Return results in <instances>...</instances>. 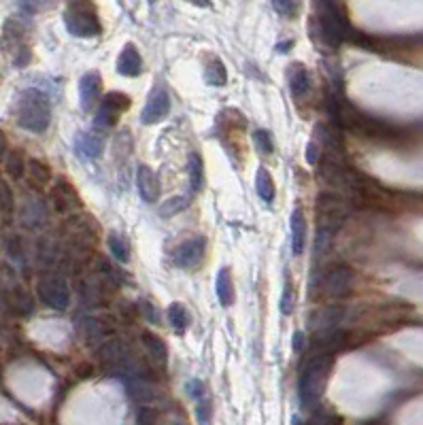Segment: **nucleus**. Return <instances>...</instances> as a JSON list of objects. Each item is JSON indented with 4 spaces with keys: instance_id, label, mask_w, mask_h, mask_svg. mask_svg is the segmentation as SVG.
Segmentation results:
<instances>
[{
    "instance_id": "obj_1",
    "label": "nucleus",
    "mask_w": 423,
    "mask_h": 425,
    "mask_svg": "<svg viewBox=\"0 0 423 425\" xmlns=\"http://www.w3.org/2000/svg\"><path fill=\"white\" fill-rule=\"evenodd\" d=\"M315 16L308 20V35L317 45L336 50L351 37V26L336 0H313Z\"/></svg>"
},
{
    "instance_id": "obj_2",
    "label": "nucleus",
    "mask_w": 423,
    "mask_h": 425,
    "mask_svg": "<svg viewBox=\"0 0 423 425\" xmlns=\"http://www.w3.org/2000/svg\"><path fill=\"white\" fill-rule=\"evenodd\" d=\"M18 124L35 134H41L47 130L50 122H52V107H50V98L37 90H24L18 98Z\"/></svg>"
},
{
    "instance_id": "obj_3",
    "label": "nucleus",
    "mask_w": 423,
    "mask_h": 425,
    "mask_svg": "<svg viewBox=\"0 0 423 425\" xmlns=\"http://www.w3.org/2000/svg\"><path fill=\"white\" fill-rule=\"evenodd\" d=\"M330 368H332V357L323 351L315 353L308 359V363L304 366V370L300 374V402H302V406H306V408L317 406V402L323 393Z\"/></svg>"
},
{
    "instance_id": "obj_4",
    "label": "nucleus",
    "mask_w": 423,
    "mask_h": 425,
    "mask_svg": "<svg viewBox=\"0 0 423 425\" xmlns=\"http://www.w3.org/2000/svg\"><path fill=\"white\" fill-rule=\"evenodd\" d=\"M64 24L71 35L81 37V39L98 37L103 30L92 0H71L66 7V13H64Z\"/></svg>"
},
{
    "instance_id": "obj_5",
    "label": "nucleus",
    "mask_w": 423,
    "mask_h": 425,
    "mask_svg": "<svg viewBox=\"0 0 423 425\" xmlns=\"http://www.w3.org/2000/svg\"><path fill=\"white\" fill-rule=\"evenodd\" d=\"M349 217V204L342 196L332 194V192H321L317 196V219H319V230L325 232H336Z\"/></svg>"
},
{
    "instance_id": "obj_6",
    "label": "nucleus",
    "mask_w": 423,
    "mask_h": 425,
    "mask_svg": "<svg viewBox=\"0 0 423 425\" xmlns=\"http://www.w3.org/2000/svg\"><path fill=\"white\" fill-rule=\"evenodd\" d=\"M37 291H39V300L43 304H47L50 308H56V310H64L71 302L69 283L58 274L43 276L37 285Z\"/></svg>"
},
{
    "instance_id": "obj_7",
    "label": "nucleus",
    "mask_w": 423,
    "mask_h": 425,
    "mask_svg": "<svg viewBox=\"0 0 423 425\" xmlns=\"http://www.w3.org/2000/svg\"><path fill=\"white\" fill-rule=\"evenodd\" d=\"M130 109V96L124 92H109L96 113V126L98 128H113L120 117L124 115V111Z\"/></svg>"
},
{
    "instance_id": "obj_8",
    "label": "nucleus",
    "mask_w": 423,
    "mask_h": 425,
    "mask_svg": "<svg viewBox=\"0 0 423 425\" xmlns=\"http://www.w3.org/2000/svg\"><path fill=\"white\" fill-rule=\"evenodd\" d=\"M319 179L336 190H353L355 185L353 173H349L344 164L334 160V156H328L319 162Z\"/></svg>"
},
{
    "instance_id": "obj_9",
    "label": "nucleus",
    "mask_w": 423,
    "mask_h": 425,
    "mask_svg": "<svg viewBox=\"0 0 423 425\" xmlns=\"http://www.w3.org/2000/svg\"><path fill=\"white\" fill-rule=\"evenodd\" d=\"M353 281H355V272L349 266H344V264L334 266L323 279V293L334 300L344 298L353 289Z\"/></svg>"
},
{
    "instance_id": "obj_10",
    "label": "nucleus",
    "mask_w": 423,
    "mask_h": 425,
    "mask_svg": "<svg viewBox=\"0 0 423 425\" xmlns=\"http://www.w3.org/2000/svg\"><path fill=\"white\" fill-rule=\"evenodd\" d=\"M204 253H207V238L202 236H194V238H187L183 240L177 251H175V262L181 266V268H196L200 266V262L204 260Z\"/></svg>"
},
{
    "instance_id": "obj_11",
    "label": "nucleus",
    "mask_w": 423,
    "mask_h": 425,
    "mask_svg": "<svg viewBox=\"0 0 423 425\" xmlns=\"http://www.w3.org/2000/svg\"><path fill=\"white\" fill-rule=\"evenodd\" d=\"M170 113V96L162 90V88H156L151 94H149V100L141 113V122L145 126H151V124H158L162 120H166V115Z\"/></svg>"
},
{
    "instance_id": "obj_12",
    "label": "nucleus",
    "mask_w": 423,
    "mask_h": 425,
    "mask_svg": "<svg viewBox=\"0 0 423 425\" xmlns=\"http://www.w3.org/2000/svg\"><path fill=\"white\" fill-rule=\"evenodd\" d=\"M100 92H103V77H100V73H96V71L86 73L81 77V81H79V100H81V109L86 113H90L96 107V103L100 98Z\"/></svg>"
},
{
    "instance_id": "obj_13",
    "label": "nucleus",
    "mask_w": 423,
    "mask_h": 425,
    "mask_svg": "<svg viewBox=\"0 0 423 425\" xmlns=\"http://www.w3.org/2000/svg\"><path fill=\"white\" fill-rule=\"evenodd\" d=\"M137 187H139L141 198L149 204L160 198V181H158L156 173L145 164H141L137 170Z\"/></svg>"
},
{
    "instance_id": "obj_14",
    "label": "nucleus",
    "mask_w": 423,
    "mask_h": 425,
    "mask_svg": "<svg viewBox=\"0 0 423 425\" xmlns=\"http://www.w3.org/2000/svg\"><path fill=\"white\" fill-rule=\"evenodd\" d=\"M315 136L330 153H342L344 151V139H342L340 126L321 122V124L315 126Z\"/></svg>"
},
{
    "instance_id": "obj_15",
    "label": "nucleus",
    "mask_w": 423,
    "mask_h": 425,
    "mask_svg": "<svg viewBox=\"0 0 423 425\" xmlns=\"http://www.w3.org/2000/svg\"><path fill=\"white\" fill-rule=\"evenodd\" d=\"M143 71V60H141V54L137 52V47L132 43H128L120 58H117V73L124 75V77H139Z\"/></svg>"
},
{
    "instance_id": "obj_16",
    "label": "nucleus",
    "mask_w": 423,
    "mask_h": 425,
    "mask_svg": "<svg viewBox=\"0 0 423 425\" xmlns=\"http://www.w3.org/2000/svg\"><path fill=\"white\" fill-rule=\"evenodd\" d=\"M342 317H344V308H342V306H336V304H330V306L319 308V310L311 317L308 325H313L317 332H323V330H332Z\"/></svg>"
},
{
    "instance_id": "obj_17",
    "label": "nucleus",
    "mask_w": 423,
    "mask_h": 425,
    "mask_svg": "<svg viewBox=\"0 0 423 425\" xmlns=\"http://www.w3.org/2000/svg\"><path fill=\"white\" fill-rule=\"evenodd\" d=\"M289 228H291V253L300 255L306 245V217H304L302 209H296L291 213Z\"/></svg>"
},
{
    "instance_id": "obj_18",
    "label": "nucleus",
    "mask_w": 423,
    "mask_h": 425,
    "mask_svg": "<svg viewBox=\"0 0 423 425\" xmlns=\"http://www.w3.org/2000/svg\"><path fill=\"white\" fill-rule=\"evenodd\" d=\"M289 75V92L294 98H302L306 96V92L311 90V75L308 71L300 64V62H294V66L287 71Z\"/></svg>"
},
{
    "instance_id": "obj_19",
    "label": "nucleus",
    "mask_w": 423,
    "mask_h": 425,
    "mask_svg": "<svg viewBox=\"0 0 423 425\" xmlns=\"http://www.w3.org/2000/svg\"><path fill=\"white\" fill-rule=\"evenodd\" d=\"M75 149H77V153H79L81 158H86V160H96V158L103 153L105 143H103L100 136H96V134H92V132H83V134L77 136Z\"/></svg>"
},
{
    "instance_id": "obj_20",
    "label": "nucleus",
    "mask_w": 423,
    "mask_h": 425,
    "mask_svg": "<svg viewBox=\"0 0 423 425\" xmlns=\"http://www.w3.org/2000/svg\"><path fill=\"white\" fill-rule=\"evenodd\" d=\"M52 198H54V204L58 206V211H71L73 206H79V196L75 194V190L64 181L60 179L52 192Z\"/></svg>"
},
{
    "instance_id": "obj_21",
    "label": "nucleus",
    "mask_w": 423,
    "mask_h": 425,
    "mask_svg": "<svg viewBox=\"0 0 423 425\" xmlns=\"http://www.w3.org/2000/svg\"><path fill=\"white\" fill-rule=\"evenodd\" d=\"M204 79L209 86H215V88H221L228 83V71L217 56H209V60L204 64Z\"/></svg>"
},
{
    "instance_id": "obj_22",
    "label": "nucleus",
    "mask_w": 423,
    "mask_h": 425,
    "mask_svg": "<svg viewBox=\"0 0 423 425\" xmlns=\"http://www.w3.org/2000/svg\"><path fill=\"white\" fill-rule=\"evenodd\" d=\"M215 289H217V298L224 306H232L234 304V285H232V274L230 268H221L217 272V281H215Z\"/></svg>"
},
{
    "instance_id": "obj_23",
    "label": "nucleus",
    "mask_w": 423,
    "mask_h": 425,
    "mask_svg": "<svg viewBox=\"0 0 423 425\" xmlns=\"http://www.w3.org/2000/svg\"><path fill=\"white\" fill-rule=\"evenodd\" d=\"M141 340H143L145 349L151 353L153 359H158L160 363H166V359H168V349H166V344H164L162 338H158V336L151 334V332H143V334H141Z\"/></svg>"
},
{
    "instance_id": "obj_24",
    "label": "nucleus",
    "mask_w": 423,
    "mask_h": 425,
    "mask_svg": "<svg viewBox=\"0 0 423 425\" xmlns=\"http://www.w3.org/2000/svg\"><path fill=\"white\" fill-rule=\"evenodd\" d=\"M255 192L264 202L274 200V181L266 168H257V173H255Z\"/></svg>"
},
{
    "instance_id": "obj_25",
    "label": "nucleus",
    "mask_w": 423,
    "mask_h": 425,
    "mask_svg": "<svg viewBox=\"0 0 423 425\" xmlns=\"http://www.w3.org/2000/svg\"><path fill=\"white\" fill-rule=\"evenodd\" d=\"M166 315H168V321H170V325H173V327H175L179 334H183V332L187 330L190 321H192V317H190L187 308H185L183 304H179V302L170 304V306H168V310H166Z\"/></svg>"
},
{
    "instance_id": "obj_26",
    "label": "nucleus",
    "mask_w": 423,
    "mask_h": 425,
    "mask_svg": "<svg viewBox=\"0 0 423 425\" xmlns=\"http://www.w3.org/2000/svg\"><path fill=\"white\" fill-rule=\"evenodd\" d=\"M28 177H30L33 185L45 187L52 181V170L47 168V164H43L39 160H30V164H28Z\"/></svg>"
},
{
    "instance_id": "obj_27",
    "label": "nucleus",
    "mask_w": 423,
    "mask_h": 425,
    "mask_svg": "<svg viewBox=\"0 0 423 425\" xmlns=\"http://www.w3.org/2000/svg\"><path fill=\"white\" fill-rule=\"evenodd\" d=\"M202 183H204V166H202V158L198 153H194L190 158V187H192V194L200 192L202 190Z\"/></svg>"
},
{
    "instance_id": "obj_28",
    "label": "nucleus",
    "mask_w": 423,
    "mask_h": 425,
    "mask_svg": "<svg viewBox=\"0 0 423 425\" xmlns=\"http://www.w3.org/2000/svg\"><path fill=\"white\" fill-rule=\"evenodd\" d=\"M22 221L28 228H41L45 223V209L39 202H28L24 213H22Z\"/></svg>"
},
{
    "instance_id": "obj_29",
    "label": "nucleus",
    "mask_w": 423,
    "mask_h": 425,
    "mask_svg": "<svg viewBox=\"0 0 423 425\" xmlns=\"http://www.w3.org/2000/svg\"><path fill=\"white\" fill-rule=\"evenodd\" d=\"M9 304H11V308H13L18 315H30L33 308H35L33 298H30L26 291H22V289H16V291L9 293Z\"/></svg>"
},
{
    "instance_id": "obj_30",
    "label": "nucleus",
    "mask_w": 423,
    "mask_h": 425,
    "mask_svg": "<svg viewBox=\"0 0 423 425\" xmlns=\"http://www.w3.org/2000/svg\"><path fill=\"white\" fill-rule=\"evenodd\" d=\"M107 243H109L111 253H113L120 262H128V260H130V247H128L126 238H124L120 232H111L109 238H107Z\"/></svg>"
},
{
    "instance_id": "obj_31",
    "label": "nucleus",
    "mask_w": 423,
    "mask_h": 425,
    "mask_svg": "<svg viewBox=\"0 0 423 425\" xmlns=\"http://www.w3.org/2000/svg\"><path fill=\"white\" fill-rule=\"evenodd\" d=\"M5 168H7V173H9V177L11 179H22L24 177V156H22V151H18V149H13V151H9L7 153V160H5Z\"/></svg>"
},
{
    "instance_id": "obj_32",
    "label": "nucleus",
    "mask_w": 423,
    "mask_h": 425,
    "mask_svg": "<svg viewBox=\"0 0 423 425\" xmlns=\"http://www.w3.org/2000/svg\"><path fill=\"white\" fill-rule=\"evenodd\" d=\"M196 419L200 425H211V419H213V402H211V395H202L200 400H196Z\"/></svg>"
},
{
    "instance_id": "obj_33",
    "label": "nucleus",
    "mask_w": 423,
    "mask_h": 425,
    "mask_svg": "<svg viewBox=\"0 0 423 425\" xmlns=\"http://www.w3.org/2000/svg\"><path fill=\"white\" fill-rule=\"evenodd\" d=\"M16 209V198H13V192L9 187V183L0 177V213L5 215H11Z\"/></svg>"
},
{
    "instance_id": "obj_34",
    "label": "nucleus",
    "mask_w": 423,
    "mask_h": 425,
    "mask_svg": "<svg viewBox=\"0 0 423 425\" xmlns=\"http://www.w3.org/2000/svg\"><path fill=\"white\" fill-rule=\"evenodd\" d=\"M187 204H190V198H187V196H177V198H170V200H166V202L160 206V215H162V217H173V215H177V213H181V211H185V209H187Z\"/></svg>"
},
{
    "instance_id": "obj_35",
    "label": "nucleus",
    "mask_w": 423,
    "mask_h": 425,
    "mask_svg": "<svg viewBox=\"0 0 423 425\" xmlns=\"http://www.w3.org/2000/svg\"><path fill=\"white\" fill-rule=\"evenodd\" d=\"M253 143H255V147H257V151L262 156H270L274 151V143H272V136H270L268 130H255L253 132Z\"/></svg>"
},
{
    "instance_id": "obj_36",
    "label": "nucleus",
    "mask_w": 423,
    "mask_h": 425,
    "mask_svg": "<svg viewBox=\"0 0 423 425\" xmlns=\"http://www.w3.org/2000/svg\"><path fill=\"white\" fill-rule=\"evenodd\" d=\"M272 7L283 18H296L300 11V0H272Z\"/></svg>"
},
{
    "instance_id": "obj_37",
    "label": "nucleus",
    "mask_w": 423,
    "mask_h": 425,
    "mask_svg": "<svg viewBox=\"0 0 423 425\" xmlns=\"http://www.w3.org/2000/svg\"><path fill=\"white\" fill-rule=\"evenodd\" d=\"M294 306H296V293H294L291 285H287L285 291H283V298H281V313L283 315H291Z\"/></svg>"
},
{
    "instance_id": "obj_38",
    "label": "nucleus",
    "mask_w": 423,
    "mask_h": 425,
    "mask_svg": "<svg viewBox=\"0 0 423 425\" xmlns=\"http://www.w3.org/2000/svg\"><path fill=\"white\" fill-rule=\"evenodd\" d=\"M187 393H190L192 400H200L202 395H207V387H204V383L200 378H192L187 383Z\"/></svg>"
},
{
    "instance_id": "obj_39",
    "label": "nucleus",
    "mask_w": 423,
    "mask_h": 425,
    "mask_svg": "<svg viewBox=\"0 0 423 425\" xmlns=\"http://www.w3.org/2000/svg\"><path fill=\"white\" fill-rule=\"evenodd\" d=\"M141 310L145 313V317H147V319H149L151 323H158V321H160V315H158V310H156V308L151 306V302L143 300V302H141Z\"/></svg>"
},
{
    "instance_id": "obj_40",
    "label": "nucleus",
    "mask_w": 423,
    "mask_h": 425,
    "mask_svg": "<svg viewBox=\"0 0 423 425\" xmlns=\"http://www.w3.org/2000/svg\"><path fill=\"white\" fill-rule=\"evenodd\" d=\"M306 162H308V164H317V162H319V149H317L315 143H308V145H306Z\"/></svg>"
},
{
    "instance_id": "obj_41",
    "label": "nucleus",
    "mask_w": 423,
    "mask_h": 425,
    "mask_svg": "<svg viewBox=\"0 0 423 425\" xmlns=\"http://www.w3.org/2000/svg\"><path fill=\"white\" fill-rule=\"evenodd\" d=\"M291 347H294L296 353H302V349H304V334H302V332H296V334H294Z\"/></svg>"
},
{
    "instance_id": "obj_42",
    "label": "nucleus",
    "mask_w": 423,
    "mask_h": 425,
    "mask_svg": "<svg viewBox=\"0 0 423 425\" xmlns=\"http://www.w3.org/2000/svg\"><path fill=\"white\" fill-rule=\"evenodd\" d=\"M20 3H22V7H24L26 11H37L39 5H41V0H20Z\"/></svg>"
},
{
    "instance_id": "obj_43",
    "label": "nucleus",
    "mask_w": 423,
    "mask_h": 425,
    "mask_svg": "<svg viewBox=\"0 0 423 425\" xmlns=\"http://www.w3.org/2000/svg\"><path fill=\"white\" fill-rule=\"evenodd\" d=\"M7 153V139H5V134L0 132V158H3Z\"/></svg>"
},
{
    "instance_id": "obj_44",
    "label": "nucleus",
    "mask_w": 423,
    "mask_h": 425,
    "mask_svg": "<svg viewBox=\"0 0 423 425\" xmlns=\"http://www.w3.org/2000/svg\"><path fill=\"white\" fill-rule=\"evenodd\" d=\"M187 3H192V5H196V7H211V0H187Z\"/></svg>"
},
{
    "instance_id": "obj_45",
    "label": "nucleus",
    "mask_w": 423,
    "mask_h": 425,
    "mask_svg": "<svg viewBox=\"0 0 423 425\" xmlns=\"http://www.w3.org/2000/svg\"><path fill=\"white\" fill-rule=\"evenodd\" d=\"M291 425H304V423H302L300 417H294V419H291Z\"/></svg>"
}]
</instances>
